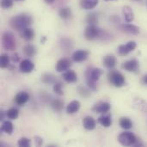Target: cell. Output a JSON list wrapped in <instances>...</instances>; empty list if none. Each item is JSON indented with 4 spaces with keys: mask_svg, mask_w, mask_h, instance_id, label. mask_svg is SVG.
Returning <instances> with one entry per match:
<instances>
[{
    "mask_svg": "<svg viewBox=\"0 0 147 147\" xmlns=\"http://www.w3.org/2000/svg\"><path fill=\"white\" fill-rule=\"evenodd\" d=\"M15 1H23V0H15Z\"/></svg>",
    "mask_w": 147,
    "mask_h": 147,
    "instance_id": "cell-43",
    "label": "cell"
},
{
    "mask_svg": "<svg viewBox=\"0 0 147 147\" xmlns=\"http://www.w3.org/2000/svg\"><path fill=\"white\" fill-rule=\"evenodd\" d=\"M1 131L7 134H11L13 133V124L10 121H4L1 126Z\"/></svg>",
    "mask_w": 147,
    "mask_h": 147,
    "instance_id": "cell-26",
    "label": "cell"
},
{
    "mask_svg": "<svg viewBox=\"0 0 147 147\" xmlns=\"http://www.w3.org/2000/svg\"><path fill=\"white\" fill-rule=\"evenodd\" d=\"M6 114H7V118L9 120H16L18 118L19 111H18V109L12 108V109H9V110H7Z\"/></svg>",
    "mask_w": 147,
    "mask_h": 147,
    "instance_id": "cell-30",
    "label": "cell"
},
{
    "mask_svg": "<svg viewBox=\"0 0 147 147\" xmlns=\"http://www.w3.org/2000/svg\"><path fill=\"white\" fill-rule=\"evenodd\" d=\"M83 126L87 130H93L96 128V122L91 116H86L83 120Z\"/></svg>",
    "mask_w": 147,
    "mask_h": 147,
    "instance_id": "cell-18",
    "label": "cell"
},
{
    "mask_svg": "<svg viewBox=\"0 0 147 147\" xmlns=\"http://www.w3.org/2000/svg\"><path fill=\"white\" fill-rule=\"evenodd\" d=\"M119 125L121 128L125 130H128L133 127V122L132 121L127 117H121L119 121Z\"/></svg>",
    "mask_w": 147,
    "mask_h": 147,
    "instance_id": "cell-25",
    "label": "cell"
},
{
    "mask_svg": "<svg viewBox=\"0 0 147 147\" xmlns=\"http://www.w3.org/2000/svg\"><path fill=\"white\" fill-rule=\"evenodd\" d=\"M105 1H114V0H105Z\"/></svg>",
    "mask_w": 147,
    "mask_h": 147,
    "instance_id": "cell-42",
    "label": "cell"
},
{
    "mask_svg": "<svg viewBox=\"0 0 147 147\" xmlns=\"http://www.w3.org/2000/svg\"><path fill=\"white\" fill-rule=\"evenodd\" d=\"M13 5V0H1V7L4 9L11 8Z\"/></svg>",
    "mask_w": 147,
    "mask_h": 147,
    "instance_id": "cell-35",
    "label": "cell"
},
{
    "mask_svg": "<svg viewBox=\"0 0 147 147\" xmlns=\"http://www.w3.org/2000/svg\"><path fill=\"white\" fill-rule=\"evenodd\" d=\"M122 68L129 72H138L140 70V62L136 59H132L126 61L122 65Z\"/></svg>",
    "mask_w": 147,
    "mask_h": 147,
    "instance_id": "cell-8",
    "label": "cell"
},
{
    "mask_svg": "<svg viewBox=\"0 0 147 147\" xmlns=\"http://www.w3.org/2000/svg\"><path fill=\"white\" fill-rule=\"evenodd\" d=\"M19 59H20V57H19V55H18L16 53H15L14 54H12L11 60H12L14 63H16V62H18V61H19Z\"/></svg>",
    "mask_w": 147,
    "mask_h": 147,
    "instance_id": "cell-36",
    "label": "cell"
},
{
    "mask_svg": "<svg viewBox=\"0 0 147 147\" xmlns=\"http://www.w3.org/2000/svg\"><path fill=\"white\" fill-rule=\"evenodd\" d=\"M51 106L55 112H61L64 109V102L59 99H55L52 102Z\"/></svg>",
    "mask_w": 147,
    "mask_h": 147,
    "instance_id": "cell-27",
    "label": "cell"
},
{
    "mask_svg": "<svg viewBox=\"0 0 147 147\" xmlns=\"http://www.w3.org/2000/svg\"><path fill=\"white\" fill-rule=\"evenodd\" d=\"M142 83H143L144 84L147 85V75H145V76L143 77V78H142Z\"/></svg>",
    "mask_w": 147,
    "mask_h": 147,
    "instance_id": "cell-39",
    "label": "cell"
},
{
    "mask_svg": "<svg viewBox=\"0 0 147 147\" xmlns=\"http://www.w3.org/2000/svg\"><path fill=\"white\" fill-rule=\"evenodd\" d=\"M133 1H135V2H140L141 0H133Z\"/></svg>",
    "mask_w": 147,
    "mask_h": 147,
    "instance_id": "cell-41",
    "label": "cell"
},
{
    "mask_svg": "<svg viewBox=\"0 0 147 147\" xmlns=\"http://www.w3.org/2000/svg\"><path fill=\"white\" fill-rule=\"evenodd\" d=\"M110 109H111V105L109 102H101L96 104L92 108V111L95 113H98V114H106L110 110Z\"/></svg>",
    "mask_w": 147,
    "mask_h": 147,
    "instance_id": "cell-12",
    "label": "cell"
},
{
    "mask_svg": "<svg viewBox=\"0 0 147 147\" xmlns=\"http://www.w3.org/2000/svg\"><path fill=\"white\" fill-rule=\"evenodd\" d=\"M137 47V44L135 41H129L125 45H121L118 47V53L121 56H125L127 55L129 53L133 52Z\"/></svg>",
    "mask_w": 147,
    "mask_h": 147,
    "instance_id": "cell-7",
    "label": "cell"
},
{
    "mask_svg": "<svg viewBox=\"0 0 147 147\" xmlns=\"http://www.w3.org/2000/svg\"><path fill=\"white\" fill-rule=\"evenodd\" d=\"M98 0H80V5L84 9H92L98 4Z\"/></svg>",
    "mask_w": 147,
    "mask_h": 147,
    "instance_id": "cell-21",
    "label": "cell"
},
{
    "mask_svg": "<svg viewBox=\"0 0 147 147\" xmlns=\"http://www.w3.org/2000/svg\"><path fill=\"white\" fill-rule=\"evenodd\" d=\"M120 29L128 34H133V35H137L140 34V28L130 23H126V24H121L119 26Z\"/></svg>",
    "mask_w": 147,
    "mask_h": 147,
    "instance_id": "cell-11",
    "label": "cell"
},
{
    "mask_svg": "<svg viewBox=\"0 0 147 147\" xmlns=\"http://www.w3.org/2000/svg\"><path fill=\"white\" fill-rule=\"evenodd\" d=\"M47 3H48V4H52L55 0H44Z\"/></svg>",
    "mask_w": 147,
    "mask_h": 147,
    "instance_id": "cell-40",
    "label": "cell"
},
{
    "mask_svg": "<svg viewBox=\"0 0 147 147\" xmlns=\"http://www.w3.org/2000/svg\"><path fill=\"white\" fill-rule=\"evenodd\" d=\"M42 82L47 84H54L56 81V78L53 75V74H49V73H45L43 74L42 76V78H41Z\"/></svg>",
    "mask_w": 147,
    "mask_h": 147,
    "instance_id": "cell-29",
    "label": "cell"
},
{
    "mask_svg": "<svg viewBox=\"0 0 147 147\" xmlns=\"http://www.w3.org/2000/svg\"><path fill=\"white\" fill-rule=\"evenodd\" d=\"M117 64V59L114 55H107L103 58V65L108 69H113Z\"/></svg>",
    "mask_w": 147,
    "mask_h": 147,
    "instance_id": "cell-16",
    "label": "cell"
},
{
    "mask_svg": "<svg viewBox=\"0 0 147 147\" xmlns=\"http://www.w3.org/2000/svg\"><path fill=\"white\" fill-rule=\"evenodd\" d=\"M89 55H90V52L89 51L84 50V49H79V50H77L76 52L73 53V54H72V60L75 61V62H78V63L84 62V61H85L88 59Z\"/></svg>",
    "mask_w": 147,
    "mask_h": 147,
    "instance_id": "cell-10",
    "label": "cell"
},
{
    "mask_svg": "<svg viewBox=\"0 0 147 147\" xmlns=\"http://www.w3.org/2000/svg\"><path fill=\"white\" fill-rule=\"evenodd\" d=\"M33 22V18L30 15L26 13H22L13 16L9 21L10 27L16 31H22L23 29L29 28Z\"/></svg>",
    "mask_w": 147,
    "mask_h": 147,
    "instance_id": "cell-1",
    "label": "cell"
},
{
    "mask_svg": "<svg viewBox=\"0 0 147 147\" xmlns=\"http://www.w3.org/2000/svg\"><path fill=\"white\" fill-rule=\"evenodd\" d=\"M23 53L24 54L28 57V58H33L35 54H36V48L34 46L31 45V44H28L24 47L23 48Z\"/></svg>",
    "mask_w": 147,
    "mask_h": 147,
    "instance_id": "cell-24",
    "label": "cell"
},
{
    "mask_svg": "<svg viewBox=\"0 0 147 147\" xmlns=\"http://www.w3.org/2000/svg\"><path fill=\"white\" fill-rule=\"evenodd\" d=\"M80 107H81V103L78 101H77V100L72 101V102H71L67 105V107H66V112L69 115L75 114V113H77L79 110Z\"/></svg>",
    "mask_w": 147,
    "mask_h": 147,
    "instance_id": "cell-19",
    "label": "cell"
},
{
    "mask_svg": "<svg viewBox=\"0 0 147 147\" xmlns=\"http://www.w3.org/2000/svg\"><path fill=\"white\" fill-rule=\"evenodd\" d=\"M53 91L58 95V96H63L64 91H63V84L61 82H55L53 84Z\"/></svg>",
    "mask_w": 147,
    "mask_h": 147,
    "instance_id": "cell-31",
    "label": "cell"
},
{
    "mask_svg": "<svg viewBox=\"0 0 147 147\" xmlns=\"http://www.w3.org/2000/svg\"><path fill=\"white\" fill-rule=\"evenodd\" d=\"M103 32L100 28H98L96 24H89L84 29V36L88 40H94L101 38Z\"/></svg>",
    "mask_w": 147,
    "mask_h": 147,
    "instance_id": "cell-4",
    "label": "cell"
},
{
    "mask_svg": "<svg viewBox=\"0 0 147 147\" xmlns=\"http://www.w3.org/2000/svg\"><path fill=\"white\" fill-rule=\"evenodd\" d=\"M18 146L20 147H29L31 146V140L28 138H25V137H22L18 142H17Z\"/></svg>",
    "mask_w": 147,
    "mask_h": 147,
    "instance_id": "cell-34",
    "label": "cell"
},
{
    "mask_svg": "<svg viewBox=\"0 0 147 147\" xmlns=\"http://www.w3.org/2000/svg\"><path fill=\"white\" fill-rule=\"evenodd\" d=\"M62 78L68 84H73L78 80V76L76 72L70 69L65 71V72H62Z\"/></svg>",
    "mask_w": 147,
    "mask_h": 147,
    "instance_id": "cell-15",
    "label": "cell"
},
{
    "mask_svg": "<svg viewBox=\"0 0 147 147\" xmlns=\"http://www.w3.org/2000/svg\"><path fill=\"white\" fill-rule=\"evenodd\" d=\"M20 35L25 40L30 41L34 37V29H32L30 28H25V29H23L22 31L20 32Z\"/></svg>",
    "mask_w": 147,
    "mask_h": 147,
    "instance_id": "cell-20",
    "label": "cell"
},
{
    "mask_svg": "<svg viewBox=\"0 0 147 147\" xmlns=\"http://www.w3.org/2000/svg\"><path fill=\"white\" fill-rule=\"evenodd\" d=\"M103 74V71L100 68L89 67L85 71V78L88 88L92 91H96L97 85L96 82L100 79L101 76Z\"/></svg>",
    "mask_w": 147,
    "mask_h": 147,
    "instance_id": "cell-2",
    "label": "cell"
},
{
    "mask_svg": "<svg viewBox=\"0 0 147 147\" xmlns=\"http://www.w3.org/2000/svg\"><path fill=\"white\" fill-rule=\"evenodd\" d=\"M137 137L131 132H124L121 133L118 137V141L121 145L124 146H131L135 144L137 140Z\"/></svg>",
    "mask_w": 147,
    "mask_h": 147,
    "instance_id": "cell-6",
    "label": "cell"
},
{
    "mask_svg": "<svg viewBox=\"0 0 147 147\" xmlns=\"http://www.w3.org/2000/svg\"><path fill=\"white\" fill-rule=\"evenodd\" d=\"M28 100H29V95L25 91H20L15 96V102L19 106H23L28 102Z\"/></svg>",
    "mask_w": 147,
    "mask_h": 147,
    "instance_id": "cell-14",
    "label": "cell"
},
{
    "mask_svg": "<svg viewBox=\"0 0 147 147\" xmlns=\"http://www.w3.org/2000/svg\"><path fill=\"white\" fill-rule=\"evenodd\" d=\"M2 46L7 51H15L16 48V41L14 34L9 31H5L2 34Z\"/></svg>",
    "mask_w": 147,
    "mask_h": 147,
    "instance_id": "cell-3",
    "label": "cell"
},
{
    "mask_svg": "<svg viewBox=\"0 0 147 147\" xmlns=\"http://www.w3.org/2000/svg\"><path fill=\"white\" fill-rule=\"evenodd\" d=\"M5 117H7L6 112L3 111V110H1V111H0V121H3Z\"/></svg>",
    "mask_w": 147,
    "mask_h": 147,
    "instance_id": "cell-38",
    "label": "cell"
},
{
    "mask_svg": "<svg viewBox=\"0 0 147 147\" xmlns=\"http://www.w3.org/2000/svg\"><path fill=\"white\" fill-rule=\"evenodd\" d=\"M71 15H72V12H71V8H69V7H62L59 10V16L63 20H67V19L71 18Z\"/></svg>",
    "mask_w": 147,
    "mask_h": 147,
    "instance_id": "cell-22",
    "label": "cell"
},
{
    "mask_svg": "<svg viewBox=\"0 0 147 147\" xmlns=\"http://www.w3.org/2000/svg\"><path fill=\"white\" fill-rule=\"evenodd\" d=\"M34 140H35V143H36V145L37 146H41L42 145V143H43V140H42V139L40 138V137H39V136H35L34 137Z\"/></svg>",
    "mask_w": 147,
    "mask_h": 147,
    "instance_id": "cell-37",
    "label": "cell"
},
{
    "mask_svg": "<svg viewBox=\"0 0 147 147\" xmlns=\"http://www.w3.org/2000/svg\"><path fill=\"white\" fill-rule=\"evenodd\" d=\"M34 65L29 59L22 60V62L20 63V65H19L20 71L22 73H30L34 70Z\"/></svg>",
    "mask_w": 147,
    "mask_h": 147,
    "instance_id": "cell-13",
    "label": "cell"
},
{
    "mask_svg": "<svg viewBox=\"0 0 147 147\" xmlns=\"http://www.w3.org/2000/svg\"><path fill=\"white\" fill-rule=\"evenodd\" d=\"M97 122L103 127H109L112 125V119L110 115H102L98 118Z\"/></svg>",
    "mask_w": 147,
    "mask_h": 147,
    "instance_id": "cell-23",
    "label": "cell"
},
{
    "mask_svg": "<svg viewBox=\"0 0 147 147\" xmlns=\"http://www.w3.org/2000/svg\"><path fill=\"white\" fill-rule=\"evenodd\" d=\"M9 61H10V59H9V56L8 54H6V53L1 54V56H0V67L3 69L7 68L9 65Z\"/></svg>",
    "mask_w": 147,
    "mask_h": 147,
    "instance_id": "cell-28",
    "label": "cell"
},
{
    "mask_svg": "<svg viewBox=\"0 0 147 147\" xmlns=\"http://www.w3.org/2000/svg\"><path fill=\"white\" fill-rule=\"evenodd\" d=\"M122 13L124 15L125 20L127 22H131L134 20V14L132 8L128 5H125L122 8Z\"/></svg>",
    "mask_w": 147,
    "mask_h": 147,
    "instance_id": "cell-17",
    "label": "cell"
},
{
    "mask_svg": "<svg viewBox=\"0 0 147 147\" xmlns=\"http://www.w3.org/2000/svg\"><path fill=\"white\" fill-rule=\"evenodd\" d=\"M71 66V61L67 58H63L57 62L55 69L58 72H65V71L69 70Z\"/></svg>",
    "mask_w": 147,
    "mask_h": 147,
    "instance_id": "cell-9",
    "label": "cell"
},
{
    "mask_svg": "<svg viewBox=\"0 0 147 147\" xmlns=\"http://www.w3.org/2000/svg\"><path fill=\"white\" fill-rule=\"evenodd\" d=\"M109 80L112 85L115 87L120 88L125 85L126 84V79L125 77L119 71H112L109 73Z\"/></svg>",
    "mask_w": 147,
    "mask_h": 147,
    "instance_id": "cell-5",
    "label": "cell"
},
{
    "mask_svg": "<svg viewBox=\"0 0 147 147\" xmlns=\"http://www.w3.org/2000/svg\"><path fill=\"white\" fill-rule=\"evenodd\" d=\"M86 22L89 24H96L98 22V16L96 13H90L86 16Z\"/></svg>",
    "mask_w": 147,
    "mask_h": 147,
    "instance_id": "cell-32",
    "label": "cell"
},
{
    "mask_svg": "<svg viewBox=\"0 0 147 147\" xmlns=\"http://www.w3.org/2000/svg\"><path fill=\"white\" fill-rule=\"evenodd\" d=\"M90 90L88 88H86V87H84V86H78V92L79 93V95L80 96H84V97H88V96H90Z\"/></svg>",
    "mask_w": 147,
    "mask_h": 147,
    "instance_id": "cell-33",
    "label": "cell"
}]
</instances>
